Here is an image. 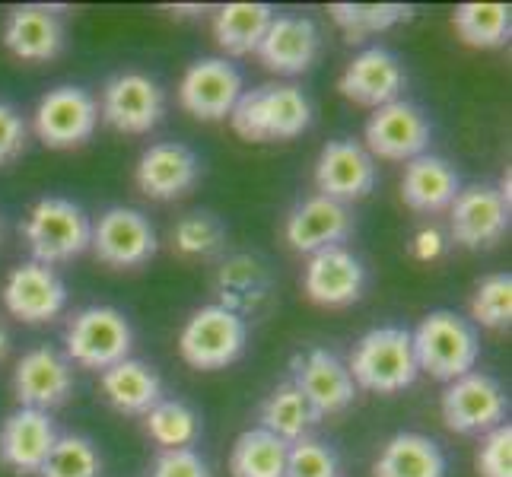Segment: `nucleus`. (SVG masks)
<instances>
[{
	"mask_svg": "<svg viewBox=\"0 0 512 477\" xmlns=\"http://www.w3.org/2000/svg\"><path fill=\"white\" fill-rule=\"evenodd\" d=\"M147 433L160 449H191L201 436V417L179 398H163L144 414Z\"/></svg>",
	"mask_w": 512,
	"mask_h": 477,
	"instance_id": "32",
	"label": "nucleus"
},
{
	"mask_svg": "<svg viewBox=\"0 0 512 477\" xmlns=\"http://www.w3.org/2000/svg\"><path fill=\"white\" fill-rule=\"evenodd\" d=\"M23 239L39 264H64L90 252L93 220L67 198H39L23 220Z\"/></svg>",
	"mask_w": 512,
	"mask_h": 477,
	"instance_id": "4",
	"label": "nucleus"
},
{
	"mask_svg": "<svg viewBox=\"0 0 512 477\" xmlns=\"http://www.w3.org/2000/svg\"><path fill=\"white\" fill-rule=\"evenodd\" d=\"M366 153L373 159H392V163H411L430 147V121L414 102L395 99L373 109L366 121Z\"/></svg>",
	"mask_w": 512,
	"mask_h": 477,
	"instance_id": "11",
	"label": "nucleus"
},
{
	"mask_svg": "<svg viewBox=\"0 0 512 477\" xmlns=\"http://www.w3.org/2000/svg\"><path fill=\"white\" fill-rule=\"evenodd\" d=\"M446 455L423 433H395L382 446L373 477H446Z\"/></svg>",
	"mask_w": 512,
	"mask_h": 477,
	"instance_id": "27",
	"label": "nucleus"
},
{
	"mask_svg": "<svg viewBox=\"0 0 512 477\" xmlns=\"http://www.w3.org/2000/svg\"><path fill=\"white\" fill-rule=\"evenodd\" d=\"M32 125L45 147L74 150L93 137L99 125V102L83 86H55L35 105Z\"/></svg>",
	"mask_w": 512,
	"mask_h": 477,
	"instance_id": "7",
	"label": "nucleus"
},
{
	"mask_svg": "<svg viewBox=\"0 0 512 477\" xmlns=\"http://www.w3.org/2000/svg\"><path fill=\"white\" fill-rule=\"evenodd\" d=\"M217 293H220V306L245 318L268 303L271 274L264 268V261L252 255H233L217 268Z\"/></svg>",
	"mask_w": 512,
	"mask_h": 477,
	"instance_id": "28",
	"label": "nucleus"
},
{
	"mask_svg": "<svg viewBox=\"0 0 512 477\" xmlns=\"http://www.w3.org/2000/svg\"><path fill=\"white\" fill-rule=\"evenodd\" d=\"M315 423H319V417H315L309 401L299 395V388L293 382L277 385L261 404V430L274 433L277 439H284V443L303 439Z\"/></svg>",
	"mask_w": 512,
	"mask_h": 477,
	"instance_id": "31",
	"label": "nucleus"
},
{
	"mask_svg": "<svg viewBox=\"0 0 512 477\" xmlns=\"http://www.w3.org/2000/svg\"><path fill=\"white\" fill-rule=\"evenodd\" d=\"M201 179V163L185 144H153L137 159L134 182L150 201H175Z\"/></svg>",
	"mask_w": 512,
	"mask_h": 477,
	"instance_id": "21",
	"label": "nucleus"
},
{
	"mask_svg": "<svg viewBox=\"0 0 512 477\" xmlns=\"http://www.w3.org/2000/svg\"><path fill=\"white\" fill-rule=\"evenodd\" d=\"M26 140H29V128L23 115L13 109L10 102L0 99V166L13 163L26 153Z\"/></svg>",
	"mask_w": 512,
	"mask_h": 477,
	"instance_id": "40",
	"label": "nucleus"
},
{
	"mask_svg": "<svg viewBox=\"0 0 512 477\" xmlns=\"http://www.w3.org/2000/svg\"><path fill=\"white\" fill-rule=\"evenodd\" d=\"M229 125L242 140L268 144V140H293L312 125V102L293 83H268L258 90H242Z\"/></svg>",
	"mask_w": 512,
	"mask_h": 477,
	"instance_id": "1",
	"label": "nucleus"
},
{
	"mask_svg": "<svg viewBox=\"0 0 512 477\" xmlns=\"http://www.w3.org/2000/svg\"><path fill=\"white\" fill-rule=\"evenodd\" d=\"M303 290L315 306L325 309L353 306L366 290V268L344 245H331V249L309 255Z\"/></svg>",
	"mask_w": 512,
	"mask_h": 477,
	"instance_id": "17",
	"label": "nucleus"
},
{
	"mask_svg": "<svg viewBox=\"0 0 512 477\" xmlns=\"http://www.w3.org/2000/svg\"><path fill=\"white\" fill-rule=\"evenodd\" d=\"M134 331L131 322L112 306H86L67 322L64 331V357L70 366L96 369L105 373L109 366L131 357Z\"/></svg>",
	"mask_w": 512,
	"mask_h": 477,
	"instance_id": "5",
	"label": "nucleus"
},
{
	"mask_svg": "<svg viewBox=\"0 0 512 477\" xmlns=\"http://www.w3.org/2000/svg\"><path fill=\"white\" fill-rule=\"evenodd\" d=\"M7 347H10V341H7V331H4V325H0V360L7 357Z\"/></svg>",
	"mask_w": 512,
	"mask_h": 477,
	"instance_id": "43",
	"label": "nucleus"
},
{
	"mask_svg": "<svg viewBox=\"0 0 512 477\" xmlns=\"http://www.w3.org/2000/svg\"><path fill=\"white\" fill-rule=\"evenodd\" d=\"M331 20L350 42H363L369 35L388 32L392 26L411 20L414 10L401 4H331Z\"/></svg>",
	"mask_w": 512,
	"mask_h": 477,
	"instance_id": "33",
	"label": "nucleus"
},
{
	"mask_svg": "<svg viewBox=\"0 0 512 477\" xmlns=\"http://www.w3.org/2000/svg\"><path fill=\"white\" fill-rule=\"evenodd\" d=\"M90 249L105 268L128 271V268L147 264L156 255V249H160V239H156V229H153L150 217H144L140 210L109 207L93 223Z\"/></svg>",
	"mask_w": 512,
	"mask_h": 477,
	"instance_id": "9",
	"label": "nucleus"
},
{
	"mask_svg": "<svg viewBox=\"0 0 512 477\" xmlns=\"http://www.w3.org/2000/svg\"><path fill=\"white\" fill-rule=\"evenodd\" d=\"M249 344V322L220 303L194 309L179 334V353L191 369L214 373L236 363Z\"/></svg>",
	"mask_w": 512,
	"mask_h": 477,
	"instance_id": "6",
	"label": "nucleus"
},
{
	"mask_svg": "<svg viewBox=\"0 0 512 477\" xmlns=\"http://www.w3.org/2000/svg\"><path fill=\"white\" fill-rule=\"evenodd\" d=\"M102 398L112 404L118 414H131V417H144L153 404L163 401V379L153 366L144 360H121L109 366L99 376Z\"/></svg>",
	"mask_w": 512,
	"mask_h": 477,
	"instance_id": "26",
	"label": "nucleus"
},
{
	"mask_svg": "<svg viewBox=\"0 0 512 477\" xmlns=\"http://www.w3.org/2000/svg\"><path fill=\"white\" fill-rule=\"evenodd\" d=\"M512 322V277L487 274L471 296V325L481 328H509Z\"/></svg>",
	"mask_w": 512,
	"mask_h": 477,
	"instance_id": "37",
	"label": "nucleus"
},
{
	"mask_svg": "<svg viewBox=\"0 0 512 477\" xmlns=\"http://www.w3.org/2000/svg\"><path fill=\"white\" fill-rule=\"evenodd\" d=\"M55 443L58 430L51 414L35 408H16L0 427V465L23 477L39 474Z\"/></svg>",
	"mask_w": 512,
	"mask_h": 477,
	"instance_id": "20",
	"label": "nucleus"
},
{
	"mask_svg": "<svg viewBox=\"0 0 512 477\" xmlns=\"http://www.w3.org/2000/svg\"><path fill=\"white\" fill-rule=\"evenodd\" d=\"M4 48L13 58L42 64L64 51V23L48 7H16L4 20Z\"/></svg>",
	"mask_w": 512,
	"mask_h": 477,
	"instance_id": "24",
	"label": "nucleus"
},
{
	"mask_svg": "<svg viewBox=\"0 0 512 477\" xmlns=\"http://www.w3.org/2000/svg\"><path fill=\"white\" fill-rule=\"evenodd\" d=\"M150 477H210V468L194 449H163L156 455Z\"/></svg>",
	"mask_w": 512,
	"mask_h": 477,
	"instance_id": "41",
	"label": "nucleus"
},
{
	"mask_svg": "<svg viewBox=\"0 0 512 477\" xmlns=\"http://www.w3.org/2000/svg\"><path fill=\"white\" fill-rule=\"evenodd\" d=\"M478 474L481 477H512V427L500 423L484 433L478 449Z\"/></svg>",
	"mask_w": 512,
	"mask_h": 477,
	"instance_id": "39",
	"label": "nucleus"
},
{
	"mask_svg": "<svg viewBox=\"0 0 512 477\" xmlns=\"http://www.w3.org/2000/svg\"><path fill=\"white\" fill-rule=\"evenodd\" d=\"M293 385L299 388V395L309 401V408L315 417H331L347 411L353 398H357L360 388L353 385L347 363L325 347H312L306 353H296L293 357Z\"/></svg>",
	"mask_w": 512,
	"mask_h": 477,
	"instance_id": "12",
	"label": "nucleus"
},
{
	"mask_svg": "<svg viewBox=\"0 0 512 477\" xmlns=\"http://www.w3.org/2000/svg\"><path fill=\"white\" fill-rule=\"evenodd\" d=\"M74 392V366L55 347H35L23 353L20 363L13 369V395L20 401V408L51 411Z\"/></svg>",
	"mask_w": 512,
	"mask_h": 477,
	"instance_id": "13",
	"label": "nucleus"
},
{
	"mask_svg": "<svg viewBox=\"0 0 512 477\" xmlns=\"http://www.w3.org/2000/svg\"><path fill=\"white\" fill-rule=\"evenodd\" d=\"M39 477H102V455L86 436H58Z\"/></svg>",
	"mask_w": 512,
	"mask_h": 477,
	"instance_id": "36",
	"label": "nucleus"
},
{
	"mask_svg": "<svg viewBox=\"0 0 512 477\" xmlns=\"http://www.w3.org/2000/svg\"><path fill=\"white\" fill-rule=\"evenodd\" d=\"M166 115V93L147 74H118L105 83L99 118L118 134H150Z\"/></svg>",
	"mask_w": 512,
	"mask_h": 477,
	"instance_id": "10",
	"label": "nucleus"
},
{
	"mask_svg": "<svg viewBox=\"0 0 512 477\" xmlns=\"http://www.w3.org/2000/svg\"><path fill=\"white\" fill-rule=\"evenodd\" d=\"M347 373L353 385L376 395H395L411 388L420 376L411 331L395 325L366 331L350 353Z\"/></svg>",
	"mask_w": 512,
	"mask_h": 477,
	"instance_id": "3",
	"label": "nucleus"
},
{
	"mask_svg": "<svg viewBox=\"0 0 512 477\" xmlns=\"http://www.w3.org/2000/svg\"><path fill=\"white\" fill-rule=\"evenodd\" d=\"M4 306L13 318L26 325H45L58 318L67 306V287L55 274V268L39 261H26L7 274Z\"/></svg>",
	"mask_w": 512,
	"mask_h": 477,
	"instance_id": "16",
	"label": "nucleus"
},
{
	"mask_svg": "<svg viewBox=\"0 0 512 477\" xmlns=\"http://www.w3.org/2000/svg\"><path fill=\"white\" fill-rule=\"evenodd\" d=\"M414 258H420V261H433V258H439L443 255V249H446V242H443V233H439L436 226H430V229H420V233L414 236Z\"/></svg>",
	"mask_w": 512,
	"mask_h": 477,
	"instance_id": "42",
	"label": "nucleus"
},
{
	"mask_svg": "<svg viewBox=\"0 0 512 477\" xmlns=\"http://www.w3.org/2000/svg\"><path fill=\"white\" fill-rule=\"evenodd\" d=\"M322 35L309 16H274L255 55L280 77H296L319 61Z\"/></svg>",
	"mask_w": 512,
	"mask_h": 477,
	"instance_id": "19",
	"label": "nucleus"
},
{
	"mask_svg": "<svg viewBox=\"0 0 512 477\" xmlns=\"http://www.w3.org/2000/svg\"><path fill=\"white\" fill-rule=\"evenodd\" d=\"M462 191L458 172L446 163L443 156L423 153L404 166L401 175V201L408 204L414 214H443L452 207V201Z\"/></svg>",
	"mask_w": 512,
	"mask_h": 477,
	"instance_id": "25",
	"label": "nucleus"
},
{
	"mask_svg": "<svg viewBox=\"0 0 512 477\" xmlns=\"http://www.w3.org/2000/svg\"><path fill=\"white\" fill-rule=\"evenodd\" d=\"M338 90L344 99L366 105V109H382L395 102L404 90V70L401 61L385 48H363L353 58L338 80Z\"/></svg>",
	"mask_w": 512,
	"mask_h": 477,
	"instance_id": "23",
	"label": "nucleus"
},
{
	"mask_svg": "<svg viewBox=\"0 0 512 477\" xmlns=\"http://www.w3.org/2000/svg\"><path fill=\"white\" fill-rule=\"evenodd\" d=\"M449 226L452 239L465 249H490L503 239L509 226V204L490 185L462 188L449 207Z\"/></svg>",
	"mask_w": 512,
	"mask_h": 477,
	"instance_id": "18",
	"label": "nucleus"
},
{
	"mask_svg": "<svg viewBox=\"0 0 512 477\" xmlns=\"http://www.w3.org/2000/svg\"><path fill=\"white\" fill-rule=\"evenodd\" d=\"M0 239H4V223H0Z\"/></svg>",
	"mask_w": 512,
	"mask_h": 477,
	"instance_id": "44",
	"label": "nucleus"
},
{
	"mask_svg": "<svg viewBox=\"0 0 512 477\" xmlns=\"http://www.w3.org/2000/svg\"><path fill=\"white\" fill-rule=\"evenodd\" d=\"M223 242L226 226L214 214H207V210L185 214L172 226V249L182 258H214L223 252Z\"/></svg>",
	"mask_w": 512,
	"mask_h": 477,
	"instance_id": "35",
	"label": "nucleus"
},
{
	"mask_svg": "<svg viewBox=\"0 0 512 477\" xmlns=\"http://www.w3.org/2000/svg\"><path fill=\"white\" fill-rule=\"evenodd\" d=\"M506 392L487 373H468L446 385L439 398L443 423L458 436H484L493 427L506 423Z\"/></svg>",
	"mask_w": 512,
	"mask_h": 477,
	"instance_id": "8",
	"label": "nucleus"
},
{
	"mask_svg": "<svg viewBox=\"0 0 512 477\" xmlns=\"http://www.w3.org/2000/svg\"><path fill=\"white\" fill-rule=\"evenodd\" d=\"M350 229H353L350 207L315 194V198H306L303 204H296L290 210V217L284 223V236L293 252L315 255L322 249H331V245H341L350 236Z\"/></svg>",
	"mask_w": 512,
	"mask_h": 477,
	"instance_id": "22",
	"label": "nucleus"
},
{
	"mask_svg": "<svg viewBox=\"0 0 512 477\" xmlns=\"http://www.w3.org/2000/svg\"><path fill=\"white\" fill-rule=\"evenodd\" d=\"M414 357L420 373H430L439 382H455L474 373L481 357V338L468 318L449 309H436L420 318V325L411 331Z\"/></svg>",
	"mask_w": 512,
	"mask_h": 477,
	"instance_id": "2",
	"label": "nucleus"
},
{
	"mask_svg": "<svg viewBox=\"0 0 512 477\" xmlns=\"http://www.w3.org/2000/svg\"><path fill=\"white\" fill-rule=\"evenodd\" d=\"M290 443L277 439L268 430H245L229 455V474L233 477H284L287 474Z\"/></svg>",
	"mask_w": 512,
	"mask_h": 477,
	"instance_id": "30",
	"label": "nucleus"
},
{
	"mask_svg": "<svg viewBox=\"0 0 512 477\" xmlns=\"http://www.w3.org/2000/svg\"><path fill=\"white\" fill-rule=\"evenodd\" d=\"M452 23L458 39L471 48H500L509 42V7L503 4H462Z\"/></svg>",
	"mask_w": 512,
	"mask_h": 477,
	"instance_id": "34",
	"label": "nucleus"
},
{
	"mask_svg": "<svg viewBox=\"0 0 512 477\" xmlns=\"http://www.w3.org/2000/svg\"><path fill=\"white\" fill-rule=\"evenodd\" d=\"M242 96V74L226 58L194 61L179 83L182 109L198 121H223Z\"/></svg>",
	"mask_w": 512,
	"mask_h": 477,
	"instance_id": "15",
	"label": "nucleus"
},
{
	"mask_svg": "<svg viewBox=\"0 0 512 477\" xmlns=\"http://www.w3.org/2000/svg\"><path fill=\"white\" fill-rule=\"evenodd\" d=\"M315 188L338 204L363 201L376 188V159L357 140H331L315 163Z\"/></svg>",
	"mask_w": 512,
	"mask_h": 477,
	"instance_id": "14",
	"label": "nucleus"
},
{
	"mask_svg": "<svg viewBox=\"0 0 512 477\" xmlns=\"http://www.w3.org/2000/svg\"><path fill=\"white\" fill-rule=\"evenodd\" d=\"M338 471H341L338 452L328 443H322V439L303 436L290 443L284 477H338Z\"/></svg>",
	"mask_w": 512,
	"mask_h": 477,
	"instance_id": "38",
	"label": "nucleus"
},
{
	"mask_svg": "<svg viewBox=\"0 0 512 477\" xmlns=\"http://www.w3.org/2000/svg\"><path fill=\"white\" fill-rule=\"evenodd\" d=\"M274 20V7L268 4H226L214 16V39L220 51L233 58L258 51L264 32Z\"/></svg>",
	"mask_w": 512,
	"mask_h": 477,
	"instance_id": "29",
	"label": "nucleus"
}]
</instances>
